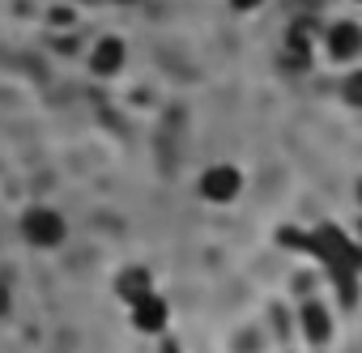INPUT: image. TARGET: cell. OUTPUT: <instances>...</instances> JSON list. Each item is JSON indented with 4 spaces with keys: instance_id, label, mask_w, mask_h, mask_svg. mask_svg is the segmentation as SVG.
Instances as JSON below:
<instances>
[{
    "instance_id": "obj_1",
    "label": "cell",
    "mask_w": 362,
    "mask_h": 353,
    "mask_svg": "<svg viewBox=\"0 0 362 353\" xmlns=\"http://www.w3.org/2000/svg\"><path fill=\"white\" fill-rule=\"evenodd\" d=\"M22 234H26L30 247L47 251V247H60V243H64L69 226H64V217H60L56 209H30V213L22 217Z\"/></svg>"
},
{
    "instance_id": "obj_2",
    "label": "cell",
    "mask_w": 362,
    "mask_h": 353,
    "mask_svg": "<svg viewBox=\"0 0 362 353\" xmlns=\"http://www.w3.org/2000/svg\"><path fill=\"white\" fill-rule=\"evenodd\" d=\"M239 192H243L239 166L218 162V166H209V170L201 174V196H205L209 205H230V201H239Z\"/></svg>"
},
{
    "instance_id": "obj_3",
    "label": "cell",
    "mask_w": 362,
    "mask_h": 353,
    "mask_svg": "<svg viewBox=\"0 0 362 353\" xmlns=\"http://www.w3.org/2000/svg\"><path fill=\"white\" fill-rule=\"evenodd\" d=\"M324 47H328V56H332L337 64L358 60V56H362V26H358V22H337V26L328 30Z\"/></svg>"
},
{
    "instance_id": "obj_4",
    "label": "cell",
    "mask_w": 362,
    "mask_h": 353,
    "mask_svg": "<svg viewBox=\"0 0 362 353\" xmlns=\"http://www.w3.org/2000/svg\"><path fill=\"white\" fill-rule=\"evenodd\" d=\"M311 52H315V26L303 18V22H294V26H290L281 56H286V64H290V68H307V64H311Z\"/></svg>"
},
{
    "instance_id": "obj_5",
    "label": "cell",
    "mask_w": 362,
    "mask_h": 353,
    "mask_svg": "<svg viewBox=\"0 0 362 353\" xmlns=\"http://www.w3.org/2000/svg\"><path fill=\"white\" fill-rule=\"evenodd\" d=\"M128 311H132V328H136V332H145V336L166 332V302H162L153 289H149L145 298H136Z\"/></svg>"
},
{
    "instance_id": "obj_6",
    "label": "cell",
    "mask_w": 362,
    "mask_h": 353,
    "mask_svg": "<svg viewBox=\"0 0 362 353\" xmlns=\"http://www.w3.org/2000/svg\"><path fill=\"white\" fill-rule=\"evenodd\" d=\"M124 56H128L124 39H98V43H94V56H90V68H94L98 77H115V73L124 68Z\"/></svg>"
},
{
    "instance_id": "obj_7",
    "label": "cell",
    "mask_w": 362,
    "mask_h": 353,
    "mask_svg": "<svg viewBox=\"0 0 362 353\" xmlns=\"http://www.w3.org/2000/svg\"><path fill=\"white\" fill-rule=\"evenodd\" d=\"M153 289V281H149V273L145 268H124L119 277H115V294H119V302H136V298H145Z\"/></svg>"
},
{
    "instance_id": "obj_8",
    "label": "cell",
    "mask_w": 362,
    "mask_h": 353,
    "mask_svg": "<svg viewBox=\"0 0 362 353\" xmlns=\"http://www.w3.org/2000/svg\"><path fill=\"white\" fill-rule=\"evenodd\" d=\"M303 336H307L311 345H324V340L332 336V323H328V311H324L320 302H307V306H303Z\"/></svg>"
},
{
    "instance_id": "obj_9",
    "label": "cell",
    "mask_w": 362,
    "mask_h": 353,
    "mask_svg": "<svg viewBox=\"0 0 362 353\" xmlns=\"http://www.w3.org/2000/svg\"><path fill=\"white\" fill-rule=\"evenodd\" d=\"M341 98H345L349 107H358V111H362V68H354V73L341 81Z\"/></svg>"
},
{
    "instance_id": "obj_10",
    "label": "cell",
    "mask_w": 362,
    "mask_h": 353,
    "mask_svg": "<svg viewBox=\"0 0 362 353\" xmlns=\"http://www.w3.org/2000/svg\"><path fill=\"white\" fill-rule=\"evenodd\" d=\"M260 5H264V0H230L235 13H252V9H260Z\"/></svg>"
},
{
    "instance_id": "obj_11",
    "label": "cell",
    "mask_w": 362,
    "mask_h": 353,
    "mask_svg": "<svg viewBox=\"0 0 362 353\" xmlns=\"http://www.w3.org/2000/svg\"><path fill=\"white\" fill-rule=\"evenodd\" d=\"M9 311V289H0V315Z\"/></svg>"
},
{
    "instance_id": "obj_12",
    "label": "cell",
    "mask_w": 362,
    "mask_h": 353,
    "mask_svg": "<svg viewBox=\"0 0 362 353\" xmlns=\"http://www.w3.org/2000/svg\"><path fill=\"white\" fill-rule=\"evenodd\" d=\"M358 205H362V179H358Z\"/></svg>"
},
{
    "instance_id": "obj_13",
    "label": "cell",
    "mask_w": 362,
    "mask_h": 353,
    "mask_svg": "<svg viewBox=\"0 0 362 353\" xmlns=\"http://www.w3.org/2000/svg\"><path fill=\"white\" fill-rule=\"evenodd\" d=\"M115 5H136V0H115Z\"/></svg>"
},
{
    "instance_id": "obj_14",
    "label": "cell",
    "mask_w": 362,
    "mask_h": 353,
    "mask_svg": "<svg viewBox=\"0 0 362 353\" xmlns=\"http://www.w3.org/2000/svg\"><path fill=\"white\" fill-rule=\"evenodd\" d=\"M358 243H362V222H358Z\"/></svg>"
},
{
    "instance_id": "obj_15",
    "label": "cell",
    "mask_w": 362,
    "mask_h": 353,
    "mask_svg": "<svg viewBox=\"0 0 362 353\" xmlns=\"http://www.w3.org/2000/svg\"><path fill=\"white\" fill-rule=\"evenodd\" d=\"M354 5H362V0H354Z\"/></svg>"
}]
</instances>
